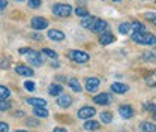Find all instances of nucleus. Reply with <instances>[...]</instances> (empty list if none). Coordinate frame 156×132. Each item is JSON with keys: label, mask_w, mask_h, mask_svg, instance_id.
<instances>
[{"label": "nucleus", "mask_w": 156, "mask_h": 132, "mask_svg": "<svg viewBox=\"0 0 156 132\" xmlns=\"http://www.w3.org/2000/svg\"><path fill=\"white\" fill-rule=\"evenodd\" d=\"M42 54H47V56L51 57V59H57V53L53 51V50H50V48H44L42 50Z\"/></svg>", "instance_id": "c85d7f7f"}, {"label": "nucleus", "mask_w": 156, "mask_h": 132, "mask_svg": "<svg viewBox=\"0 0 156 132\" xmlns=\"http://www.w3.org/2000/svg\"><path fill=\"white\" fill-rule=\"evenodd\" d=\"M131 29H134V30H135V33H136V32H144V30H146L144 24H143V23H140V21L132 23V24H131Z\"/></svg>", "instance_id": "393cba45"}, {"label": "nucleus", "mask_w": 156, "mask_h": 132, "mask_svg": "<svg viewBox=\"0 0 156 132\" xmlns=\"http://www.w3.org/2000/svg\"><path fill=\"white\" fill-rule=\"evenodd\" d=\"M29 6L33 8V9H36V8L41 6V0H29Z\"/></svg>", "instance_id": "7c9ffc66"}, {"label": "nucleus", "mask_w": 156, "mask_h": 132, "mask_svg": "<svg viewBox=\"0 0 156 132\" xmlns=\"http://www.w3.org/2000/svg\"><path fill=\"white\" fill-rule=\"evenodd\" d=\"M23 111H17V113H15V116H17V117H23Z\"/></svg>", "instance_id": "58836bf2"}, {"label": "nucleus", "mask_w": 156, "mask_h": 132, "mask_svg": "<svg viewBox=\"0 0 156 132\" xmlns=\"http://www.w3.org/2000/svg\"><path fill=\"white\" fill-rule=\"evenodd\" d=\"M95 114H96V110L93 107H83V108L78 110L77 116L78 119H92Z\"/></svg>", "instance_id": "20e7f679"}, {"label": "nucleus", "mask_w": 156, "mask_h": 132, "mask_svg": "<svg viewBox=\"0 0 156 132\" xmlns=\"http://www.w3.org/2000/svg\"><path fill=\"white\" fill-rule=\"evenodd\" d=\"M144 107H146V108H147L149 111H152V113L155 111V104H146Z\"/></svg>", "instance_id": "473e14b6"}, {"label": "nucleus", "mask_w": 156, "mask_h": 132, "mask_svg": "<svg viewBox=\"0 0 156 132\" xmlns=\"http://www.w3.org/2000/svg\"><path fill=\"white\" fill-rule=\"evenodd\" d=\"M119 114H120L123 119H131V117L134 116V110H132L131 105H122V107L119 108Z\"/></svg>", "instance_id": "f8f14e48"}, {"label": "nucleus", "mask_w": 156, "mask_h": 132, "mask_svg": "<svg viewBox=\"0 0 156 132\" xmlns=\"http://www.w3.org/2000/svg\"><path fill=\"white\" fill-rule=\"evenodd\" d=\"M33 114H35L36 117H39V119H47L50 113L47 111L45 107H41V108H35V110H33Z\"/></svg>", "instance_id": "aec40b11"}, {"label": "nucleus", "mask_w": 156, "mask_h": 132, "mask_svg": "<svg viewBox=\"0 0 156 132\" xmlns=\"http://www.w3.org/2000/svg\"><path fill=\"white\" fill-rule=\"evenodd\" d=\"M15 132H27V131H15Z\"/></svg>", "instance_id": "79ce46f5"}, {"label": "nucleus", "mask_w": 156, "mask_h": 132, "mask_svg": "<svg viewBox=\"0 0 156 132\" xmlns=\"http://www.w3.org/2000/svg\"><path fill=\"white\" fill-rule=\"evenodd\" d=\"M0 132H9V125L5 122H0Z\"/></svg>", "instance_id": "2f4dec72"}, {"label": "nucleus", "mask_w": 156, "mask_h": 132, "mask_svg": "<svg viewBox=\"0 0 156 132\" xmlns=\"http://www.w3.org/2000/svg\"><path fill=\"white\" fill-rule=\"evenodd\" d=\"M132 41L136 44H141V45H155V36L150 35V33H146V32H136L132 35Z\"/></svg>", "instance_id": "f257e3e1"}, {"label": "nucleus", "mask_w": 156, "mask_h": 132, "mask_svg": "<svg viewBox=\"0 0 156 132\" xmlns=\"http://www.w3.org/2000/svg\"><path fill=\"white\" fill-rule=\"evenodd\" d=\"M17 2H24V0H17Z\"/></svg>", "instance_id": "37998d69"}, {"label": "nucleus", "mask_w": 156, "mask_h": 132, "mask_svg": "<svg viewBox=\"0 0 156 132\" xmlns=\"http://www.w3.org/2000/svg\"><path fill=\"white\" fill-rule=\"evenodd\" d=\"M24 87H26L29 92H35V87H36V86H35V83H32V81H26V83H24Z\"/></svg>", "instance_id": "c756f323"}, {"label": "nucleus", "mask_w": 156, "mask_h": 132, "mask_svg": "<svg viewBox=\"0 0 156 132\" xmlns=\"http://www.w3.org/2000/svg\"><path fill=\"white\" fill-rule=\"evenodd\" d=\"M27 125H32V126H38V120H33V119H29V120H27Z\"/></svg>", "instance_id": "72a5a7b5"}, {"label": "nucleus", "mask_w": 156, "mask_h": 132, "mask_svg": "<svg viewBox=\"0 0 156 132\" xmlns=\"http://www.w3.org/2000/svg\"><path fill=\"white\" fill-rule=\"evenodd\" d=\"M11 110V102L8 99H0V111H8Z\"/></svg>", "instance_id": "a878e982"}, {"label": "nucleus", "mask_w": 156, "mask_h": 132, "mask_svg": "<svg viewBox=\"0 0 156 132\" xmlns=\"http://www.w3.org/2000/svg\"><path fill=\"white\" fill-rule=\"evenodd\" d=\"M29 105H32V107H35V108H41V107H47V101L45 99H42V98H29L27 101H26Z\"/></svg>", "instance_id": "9b49d317"}, {"label": "nucleus", "mask_w": 156, "mask_h": 132, "mask_svg": "<svg viewBox=\"0 0 156 132\" xmlns=\"http://www.w3.org/2000/svg\"><path fill=\"white\" fill-rule=\"evenodd\" d=\"M72 12V8L69 5H63V3H57L53 6V14L58 15V17H69Z\"/></svg>", "instance_id": "7ed1b4c3"}, {"label": "nucleus", "mask_w": 156, "mask_h": 132, "mask_svg": "<svg viewBox=\"0 0 156 132\" xmlns=\"http://www.w3.org/2000/svg\"><path fill=\"white\" fill-rule=\"evenodd\" d=\"M99 42L102 44V45H108V44H111V42H114V36L110 33V32H105L102 36H101V39H99Z\"/></svg>", "instance_id": "a211bd4d"}, {"label": "nucleus", "mask_w": 156, "mask_h": 132, "mask_svg": "<svg viewBox=\"0 0 156 132\" xmlns=\"http://www.w3.org/2000/svg\"><path fill=\"white\" fill-rule=\"evenodd\" d=\"M147 18L152 20V21H155V14H147Z\"/></svg>", "instance_id": "4c0bfd02"}, {"label": "nucleus", "mask_w": 156, "mask_h": 132, "mask_svg": "<svg viewBox=\"0 0 156 132\" xmlns=\"http://www.w3.org/2000/svg\"><path fill=\"white\" fill-rule=\"evenodd\" d=\"M111 90L114 92V93H126L128 90H129V87L126 86V84H122V83H114L113 86H111Z\"/></svg>", "instance_id": "ddd939ff"}, {"label": "nucleus", "mask_w": 156, "mask_h": 132, "mask_svg": "<svg viewBox=\"0 0 156 132\" xmlns=\"http://www.w3.org/2000/svg\"><path fill=\"white\" fill-rule=\"evenodd\" d=\"M96 20H98L96 17H90V15H89V17H84L83 21H81V26L86 27V29H90V30H92V27H93V24L96 23Z\"/></svg>", "instance_id": "4468645a"}, {"label": "nucleus", "mask_w": 156, "mask_h": 132, "mask_svg": "<svg viewBox=\"0 0 156 132\" xmlns=\"http://www.w3.org/2000/svg\"><path fill=\"white\" fill-rule=\"evenodd\" d=\"M113 2H120V0H113Z\"/></svg>", "instance_id": "c03bdc74"}, {"label": "nucleus", "mask_w": 156, "mask_h": 132, "mask_svg": "<svg viewBox=\"0 0 156 132\" xmlns=\"http://www.w3.org/2000/svg\"><path fill=\"white\" fill-rule=\"evenodd\" d=\"M141 132H156L155 123H150V122H144V123L141 125Z\"/></svg>", "instance_id": "412c9836"}, {"label": "nucleus", "mask_w": 156, "mask_h": 132, "mask_svg": "<svg viewBox=\"0 0 156 132\" xmlns=\"http://www.w3.org/2000/svg\"><path fill=\"white\" fill-rule=\"evenodd\" d=\"M9 96H11V90L6 86H2L0 84V99H8Z\"/></svg>", "instance_id": "b1692460"}, {"label": "nucleus", "mask_w": 156, "mask_h": 132, "mask_svg": "<svg viewBox=\"0 0 156 132\" xmlns=\"http://www.w3.org/2000/svg\"><path fill=\"white\" fill-rule=\"evenodd\" d=\"M48 93L51 95V96H58V95L63 93V87L58 86V84H51L48 87Z\"/></svg>", "instance_id": "dca6fc26"}, {"label": "nucleus", "mask_w": 156, "mask_h": 132, "mask_svg": "<svg viewBox=\"0 0 156 132\" xmlns=\"http://www.w3.org/2000/svg\"><path fill=\"white\" fill-rule=\"evenodd\" d=\"M99 84H101L99 78H96V77H90V78L86 80V90H89V92H95L98 87H99Z\"/></svg>", "instance_id": "6e6552de"}, {"label": "nucleus", "mask_w": 156, "mask_h": 132, "mask_svg": "<svg viewBox=\"0 0 156 132\" xmlns=\"http://www.w3.org/2000/svg\"><path fill=\"white\" fill-rule=\"evenodd\" d=\"M35 39H42V36H39V35H32Z\"/></svg>", "instance_id": "a19ab883"}, {"label": "nucleus", "mask_w": 156, "mask_h": 132, "mask_svg": "<svg viewBox=\"0 0 156 132\" xmlns=\"http://www.w3.org/2000/svg\"><path fill=\"white\" fill-rule=\"evenodd\" d=\"M75 14H77V17H81V18L89 17V12H87V9H84V8H77V9H75Z\"/></svg>", "instance_id": "cd10ccee"}, {"label": "nucleus", "mask_w": 156, "mask_h": 132, "mask_svg": "<svg viewBox=\"0 0 156 132\" xmlns=\"http://www.w3.org/2000/svg\"><path fill=\"white\" fill-rule=\"evenodd\" d=\"M119 32H120L122 35H128V33L131 32V24H129V23H122V24L119 26Z\"/></svg>", "instance_id": "5701e85b"}, {"label": "nucleus", "mask_w": 156, "mask_h": 132, "mask_svg": "<svg viewBox=\"0 0 156 132\" xmlns=\"http://www.w3.org/2000/svg\"><path fill=\"white\" fill-rule=\"evenodd\" d=\"M57 80H58V81H63V80H66V78H65V77H62V75H58Z\"/></svg>", "instance_id": "ea45409f"}, {"label": "nucleus", "mask_w": 156, "mask_h": 132, "mask_svg": "<svg viewBox=\"0 0 156 132\" xmlns=\"http://www.w3.org/2000/svg\"><path fill=\"white\" fill-rule=\"evenodd\" d=\"M15 72H17L18 75H23V77H33V74H35L32 68L24 66V65H18V66L15 68Z\"/></svg>", "instance_id": "9d476101"}, {"label": "nucleus", "mask_w": 156, "mask_h": 132, "mask_svg": "<svg viewBox=\"0 0 156 132\" xmlns=\"http://www.w3.org/2000/svg\"><path fill=\"white\" fill-rule=\"evenodd\" d=\"M32 27L35 30H44V29L48 27V21L45 18H42V17H35L32 20Z\"/></svg>", "instance_id": "39448f33"}, {"label": "nucleus", "mask_w": 156, "mask_h": 132, "mask_svg": "<svg viewBox=\"0 0 156 132\" xmlns=\"http://www.w3.org/2000/svg\"><path fill=\"white\" fill-rule=\"evenodd\" d=\"M53 132H66V129H65V128H54Z\"/></svg>", "instance_id": "e433bc0d"}, {"label": "nucleus", "mask_w": 156, "mask_h": 132, "mask_svg": "<svg viewBox=\"0 0 156 132\" xmlns=\"http://www.w3.org/2000/svg\"><path fill=\"white\" fill-rule=\"evenodd\" d=\"M30 51V48H21L20 50V54H26V53H29Z\"/></svg>", "instance_id": "c9c22d12"}, {"label": "nucleus", "mask_w": 156, "mask_h": 132, "mask_svg": "<svg viewBox=\"0 0 156 132\" xmlns=\"http://www.w3.org/2000/svg\"><path fill=\"white\" fill-rule=\"evenodd\" d=\"M68 84L72 87L74 92H81V84L78 83L77 78H69V80H68Z\"/></svg>", "instance_id": "4be33fe9"}, {"label": "nucleus", "mask_w": 156, "mask_h": 132, "mask_svg": "<svg viewBox=\"0 0 156 132\" xmlns=\"http://www.w3.org/2000/svg\"><path fill=\"white\" fill-rule=\"evenodd\" d=\"M104 29H107V21H104V20H96V23H95L93 27H92V30L96 32V33L102 32Z\"/></svg>", "instance_id": "f3484780"}, {"label": "nucleus", "mask_w": 156, "mask_h": 132, "mask_svg": "<svg viewBox=\"0 0 156 132\" xmlns=\"http://www.w3.org/2000/svg\"><path fill=\"white\" fill-rule=\"evenodd\" d=\"M6 6H8V2H6V0H0V11L5 9Z\"/></svg>", "instance_id": "f704fd0d"}, {"label": "nucleus", "mask_w": 156, "mask_h": 132, "mask_svg": "<svg viewBox=\"0 0 156 132\" xmlns=\"http://www.w3.org/2000/svg\"><path fill=\"white\" fill-rule=\"evenodd\" d=\"M101 120H102V123H111V120H113V116H111V113H108V111H105V113H101Z\"/></svg>", "instance_id": "bb28decb"}, {"label": "nucleus", "mask_w": 156, "mask_h": 132, "mask_svg": "<svg viewBox=\"0 0 156 132\" xmlns=\"http://www.w3.org/2000/svg\"><path fill=\"white\" fill-rule=\"evenodd\" d=\"M69 59L71 60H74V62H77V63H86V62H89V59L90 56L86 53V51H81V50H72V51H69Z\"/></svg>", "instance_id": "f03ea898"}, {"label": "nucleus", "mask_w": 156, "mask_h": 132, "mask_svg": "<svg viewBox=\"0 0 156 132\" xmlns=\"http://www.w3.org/2000/svg\"><path fill=\"white\" fill-rule=\"evenodd\" d=\"M83 126H84V129H86V131H96V129H99V123L95 122V120H90V119H89Z\"/></svg>", "instance_id": "6ab92c4d"}, {"label": "nucleus", "mask_w": 156, "mask_h": 132, "mask_svg": "<svg viewBox=\"0 0 156 132\" xmlns=\"http://www.w3.org/2000/svg\"><path fill=\"white\" fill-rule=\"evenodd\" d=\"M27 59H29V62H30L32 65H35V66H41V65L44 63L42 56H41L39 53H36V51H33V50H30V51H29V56H27Z\"/></svg>", "instance_id": "423d86ee"}, {"label": "nucleus", "mask_w": 156, "mask_h": 132, "mask_svg": "<svg viewBox=\"0 0 156 132\" xmlns=\"http://www.w3.org/2000/svg\"><path fill=\"white\" fill-rule=\"evenodd\" d=\"M57 104H58V107H62V108H68V107L72 105V98L69 95H63V93L58 95Z\"/></svg>", "instance_id": "1a4fd4ad"}, {"label": "nucleus", "mask_w": 156, "mask_h": 132, "mask_svg": "<svg viewBox=\"0 0 156 132\" xmlns=\"http://www.w3.org/2000/svg\"><path fill=\"white\" fill-rule=\"evenodd\" d=\"M93 102L98 104V105H108L111 102V95L108 93H101V95H96L93 98Z\"/></svg>", "instance_id": "0eeeda50"}, {"label": "nucleus", "mask_w": 156, "mask_h": 132, "mask_svg": "<svg viewBox=\"0 0 156 132\" xmlns=\"http://www.w3.org/2000/svg\"><path fill=\"white\" fill-rule=\"evenodd\" d=\"M48 38L53 41H63L65 39V33L60 30H48Z\"/></svg>", "instance_id": "2eb2a0df"}]
</instances>
